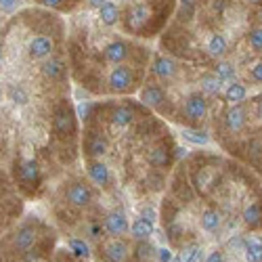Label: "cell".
Masks as SVG:
<instances>
[{
  "mask_svg": "<svg viewBox=\"0 0 262 262\" xmlns=\"http://www.w3.org/2000/svg\"><path fill=\"white\" fill-rule=\"evenodd\" d=\"M137 80H139V74L133 70V65L120 63L109 74V89L114 93H128L137 86Z\"/></svg>",
  "mask_w": 262,
  "mask_h": 262,
  "instance_id": "cell-1",
  "label": "cell"
},
{
  "mask_svg": "<svg viewBox=\"0 0 262 262\" xmlns=\"http://www.w3.org/2000/svg\"><path fill=\"white\" fill-rule=\"evenodd\" d=\"M130 55H133V45H130V42H126V40H120V38L107 42V45L103 47V57H105V61L114 63V65L124 63Z\"/></svg>",
  "mask_w": 262,
  "mask_h": 262,
  "instance_id": "cell-2",
  "label": "cell"
},
{
  "mask_svg": "<svg viewBox=\"0 0 262 262\" xmlns=\"http://www.w3.org/2000/svg\"><path fill=\"white\" fill-rule=\"evenodd\" d=\"M208 114V101L202 93H193L187 97V103H185V118L193 124H202V120L206 118Z\"/></svg>",
  "mask_w": 262,
  "mask_h": 262,
  "instance_id": "cell-3",
  "label": "cell"
},
{
  "mask_svg": "<svg viewBox=\"0 0 262 262\" xmlns=\"http://www.w3.org/2000/svg\"><path fill=\"white\" fill-rule=\"evenodd\" d=\"M55 51V42L51 36L47 34H40L36 38L30 40V47H28V53L32 59H49Z\"/></svg>",
  "mask_w": 262,
  "mask_h": 262,
  "instance_id": "cell-4",
  "label": "cell"
},
{
  "mask_svg": "<svg viewBox=\"0 0 262 262\" xmlns=\"http://www.w3.org/2000/svg\"><path fill=\"white\" fill-rule=\"evenodd\" d=\"M65 198H68V202L76 208H86L93 202V191H91L89 185H84V183H74V185H70Z\"/></svg>",
  "mask_w": 262,
  "mask_h": 262,
  "instance_id": "cell-5",
  "label": "cell"
},
{
  "mask_svg": "<svg viewBox=\"0 0 262 262\" xmlns=\"http://www.w3.org/2000/svg\"><path fill=\"white\" fill-rule=\"evenodd\" d=\"M53 124H55V130L59 135H72L74 130H76V118H74V112L68 107V105H63V107H59L57 112H55V120H53Z\"/></svg>",
  "mask_w": 262,
  "mask_h": 262,
  "instance_id": "cell-6",
  "label": "cell"
},
{
  "mask_svg": "<svg viewBox=\"0 0 262 262\" xmlns=\"http://www.w3.org/2000/svg\"><path fill=\"white\" fill-rule=\"evenodd\" d=\"M97 19L105 28H116L120 24V7L116 0H105V3L97 9Z\"/></svg>",
  "mask_w": 262,
  "mask_h": 262,
  "instance_id": "cell-7",
  "label": "cell"
},
{
  "mask_svg": "<svg viewBox=\"0 0 262 262\" xmlns=\"http://www.w3.org/2000/svg\"><path fill=\"white\" fill-rule=\"evenodd\" d=\"M246 122H248V116H246V112H244L242 103L231 105L227 112H225V126H227L229 133H233V135L239 133V130H244Z\"/></svg>",
  "mask_w": 262,
  "mask_h": 262,
  "instance_id": "cell-8",
  "label": "cell"
},
{
  "mask_svg": "<svg viewBox=\"0 0 262 262\" xmlns=\"http://www.w3.org/2000/svg\"><path fill=\"white\" fill-rule=\"evenodd\" d=\"M103 229L109 233V235H124L130 227H128V218L122 210H114V212H109L107 218H105V223H103Z\"/></svg>",
  "mask_w": 262,
  "mask_h": 262,
  "instance_id": "cell-9",
  "label": "cell"
},
{
  "mask_svg": "<svg viewBox=\"0 0 262 262\" xmlns=\"http://www.w3.org/2000/svg\"><path fill=\"white\" fill-rule=\"evenodd\" d=\"M206 51L208 55L216 57V59H223L229 53V40L223 32H212L206 38Z\"/></svg>",
  "mask_w": 262,
  "mask_h": 262,
  "instance_id": "cell-10",
  "label": "cell"
},
{
  "mask_svg": "<svg viewBox=\"0 0 262 262\" xmlns=\"http://www.w3.org/2000/svg\"><path fill=\"white\" fill-rule=\"evenodd\" d=\"M151 72H154V76H158L160 80H170V78L177 76L179 65L172 57H156L154 65H151Z\"/></svg>",
  "mask_w": 262,
  "mask_h": 262,
  "instance_id": "cell-11",
  "label": "cell"
},
{
  "mask_svg": "<svg viewBox=\"0 0 262 262\" xmlns=\"http://www.w3.org/2000/svg\"><path fill=\"white\" fill-rule=\"evenodd\" d=\"M141 101L143 105L147 107H154V109H160L164 103H166V93L160 89L158 84H149L141 91Z\"/></svg>",
  "mask_w": 262,
  "mask_h": 262,
  "instance_id": "cell-12",
  "label": "cell"
},
{
  "mask_svg": "<svg viewBox=\"0 0 262 262\" xmlns=\"http://www.w3.org/2000/svg\"><path fill=\"white\" fill-rule=\"evenodd\" d=\"M89 177L99 187H109V183H112V174L103 162H89Z\"/></svg>",
  "mask_w": 262,
  "mask_h": 262,
  "instance_id": "cell-13",
  "label": "cell"
},
{
  "mask_svg": "<svg viewBox=\"0 0 262 262\" xmlns=\"http://www.w3.org/2000/svg\"><path fill=\"white\" fill-rule=\"evenodd\" d=\"M137 118V112L130 105H120L112 112V124L118 126V128H124V126H130Z\"/></svg>",
  "mask_w": 262,
  "mask_h": 262,
  "instance_id": "cell-14",
  "label": "cell"
},
{
  "mask_svg": "<svg viewBox=\"0 0 262 262\" xmlns=\"http://www.w3.org/2000/svg\"><path fill=\"white\" fill-rule=\"evenodd\" d=\"M147 160H149V164L151 166H156V168H166V166H170V162H172V154L168 151V147H164V145H158V147H154L147 154Z\"/></svg>",
  "mask_w": 262,
  "mask_h": 262,
  "instance_id": "cell-15",
  "label": "cell"
},
{
  "mask_svg": "<svg viewBox=\"0 0 262 262\" xmlns=\"http://www.w3.org/2000/svg\"><path fill=\"white\" fill-rule=\"evenodd\" d=\"M36 244V231L32 227H21L15 235V248L19 252H28Z\"/></svg>",
  "mask_w": 262,
  "mask_h": 262,
  "instance_id": "cell-16",
  "label": "cell"
},
{
  "mask_svg": "<svg viewBox=\"0 0 262 262\" xmlns=\"http://www.w3.org/2000/svg\"><path fill=\"white\" fill-rule=\"evenodd\" d=\"M105 256L109 262H124L128 256V246L120 242V239H114V242H109L105 246Z\"/></svg>",
  "mask_w": 262,
  "mask_h": 262,
  "instance_id": "cell-17",
  "label": "cell"
},
{
  "mask_svg": "<svg viewBox=\"0 0 262 262\" xmlns=\"http://www.w3.org/2000/svg\"><path fill=\"white\" fill-rule=\"evenodd\" d=\"M19 179L24 181V183H30V185L38 183V179H40V168H38V164H36L34 160L21 162V166H19Z\"/></svg>",
  "mask_w": 262,
  "mask_h": 262,
  "instance_id": "cell-18",
  "label": "cell"
},
{
  "mask_svg": "<svg viewBox=\"0 0 262 262\" xmlns=\"http://www.w3.org/2000/svg\"><path fill=\"white\" fill-rule=\"evenodd\" d=\"M65 74V63L61 59H49L42 63V76L49 80H61Z\"/></svg>",
  "mask_w": 262,
  "mask_h": 262,
  "instance_id": "cell-19",
  "label": "cell"
},
{
  "mask_svg": "<svg viewBox=\"0 0 262 262\" xmlns=\"http://www.w3.org/2000/svg\"><path fill=\"white\" fill-rule=\"evenodd\" d=\"M248 97V91H246V86L242 82H235L231 80V84L227 86V91H225V99L231 103V105H237V103H244Z\"/></svg>",
  "mask_w": 262,
  "mask_h": 262,
  "instance_id": "cell-20",
  "label": "cell"
},
{
  "mask_svg": "<svg viewBox=\"0 0 262 262\" xmlns=\"http://www.w3.org/2000/svg\"><path fill=\"white\" fill-rule=\"evenodd\" d=\"M246 42L252 53L262 55V26L260 24H252L250 30L246 32Z\"/></svg>",
  "mask_w": 262,
  "mask_h": 262,
  "instance_id": "cell-21",
  "label": "cell"
},
{
  "mask_svg": "<svg viewBox=\"0 0 262 262\" xmlns=\"http://www.w3.org/2000/svg\"><path fill=\"white\" fill-rule=\"evenodd\" d=\"M86 154L91 158H101L107 154V141L101 135H93L89 141H86Z\"/></svg>",
  "mask_w": 262,
  "mask_h": 262,
  "instance_id": "cell-22",
  "label": "cell"
},
{
  "mask_svg": "<svg viewBox=\"0 0 262 262\" xmlns=\"http://www.w3.org/2000/svg\"><path fill=\"white\" fill-rule=\"evenodd\" d=\"M244 223L250 229H258L262 225V206L260 204H250L244 210Z\"/></svg>",
  "mask_w": 262,
  "mask_h": 262,
  "instance_id": "cell-23",
  "label": "cell"
},
{
  "mask_svg": "<svg viewBox=\"0 0 262 262\" xmlns=\"http://www.w3.org/2000/svg\"><path fill=\"white\" fill-rule=\"evenodd\" d=\"M130 233H133L135 239L143 242V239H149V237H151V233H154V225L147 223V221H143V218L139 216L137 221L133 223V227H130Z\"/></svg>",
  "mask_w": 262,
  "mask_h": 262,
  "instance_id": "cell-24",
  "label": "cell"
},
{
  "mask_svg": "<svg viewBox=\"0 0 262 262\" xmlns=\"http://www.w3.org/2000/svg\"><path fill=\"white\" fill-rule=\"evenodd\" d=\"M244 254L248 262H262V242L260 239H248L244 244Z\"/></svg>",
  "mask_w": 262,
  "mask_h": 262,
  "instance_id": "cell-25",
  "label": "cell"
},
{
  "mask_svg": "<svg viewBox=\"0 0 262 262\" xmlns=\"http://www.w3.org/2000/svg\"><path fill=\"white\" fill-rule=\"evenodd\" d=\"M200 84H202V91H204L206 95H218V93H221V86H223V82L216 78L214 72L204 74L202 80H200Z\"/></svg>",
  "mask_w": 262,
  "mask_h": 262,
  "instance_id": "cell-26",
  "label": "cell"
},
{
  "mask_svg": "<svg viewBox=\"0 0 262 262\" xmlns=\"http://www.w3.org/2000/svg\"><path fill=\"white\" fill-rule=\"evenodd\" d=\"M221 212H216V210H212V208H208V210H204L202 212V227L206 229V231H216L218 227H221Z\"/></svg>",
  "mask_w": 262,
  "mask_h": 262,
  "instance_id": "cell-27",
  "label": "cell"
},
{
  "mask_svg": "<svg viewBox=\"0 0 262 262\" xmlns=\"http://www.w3.org/2000/svg\"><path fill=\"white\" fill-rule=\"evenodd\" d=\"M183 139L191 145H206L210 141L206 130H195V128H185L183 130Z\"/></svg>",
  "mask_w": 262,
  "mask_h": 262,
  "instance_id": "cell-28",
  "label": "cell"
},
{
  "mask_svg": "<svg viewBox=\"0 0 262 262\" xmlns=\"http://www.w3.org/2000/svg\"><path fill=\"white\" fill-rule=\"evenodd\" d=\"M214 74H216V78L221 82H231L235 78V68L231 63H227V61H218L216 68H214Z\"/></svg>",
  "mask_w": 262,
  "mask_h": 262,
  "instance_id": "cell-29",
  "label": "cell"
},
{
  "mask_svg": "<svg viewBox=\"0 0 262 262\" xmlns=\"http://www.w3.org/2000/svg\"><path fill=\"white\" fill-rule=\"evenodd\" d=\"M200 254H202L200 246H198V244H191V246H187V248L179 254V258H172L170 262H198Z\"/></svg>",
  "mask_w": 262,
  "mask_h": 262,
  "instance_id": "cell-30",
  "label": "cell"
},
{
  "mask_svg": "<svg viewBox=\"0 0 262 262\" xmlns=\"http://www.w3.org/2000/svg\"><path fill=\"white\" fill-rule=\"evenodd\" d=\"M9 99H11L15 105H26V103L30 101L28 93L21 89V86H11V89H9Z\"/></svg>",
  "mask_w": 262,
  "mask_h": 262,
  "instance_id": "cell-31",
  "label": "cell"
},
{
  "mask_svg": "<svg viewBox=\"0 0 262 262\" xmlns=\"http://www.w3.org/2000/svg\"><path fill=\"white\" fill-rule=\"evenodd\" d=\"M154 246H151L149 242H145V239H143V242L137 246V250H135V256L139 258V260H149L151 256H154Z\"/></svg>",
  "mask_w": 262,
  "mask_h": 262,
  "instance_id": "cell-32",
  "label": "cell"
},
{
  "mask_svg": "<svg viewBox=\"0 0 262 262\" xmlns=\"http://www.w3.org/2000/svg\"><path fill=\"white\" fill-rule=\"evenodd\" d=\"M70 248H72V252H74L76 256H80V258H89V256H91L89 246H86L82 239H72V242H70Z\"/></svg>",
  "mask_w": 262,
  "mask_h": 262,
  "instance_id": "cell-33",
  "label": "cell"
},
{
  "mask_svg": "<svg viewBox=\"0 0 262 262\" xmlns=\"http://www.w3.org/2000/svg\"><path fill=\"white\" fill-rule=\"evenodd\" d=\"M40 5H45L53 11H70V5H68V0H38Z\"/></svg>",
  "mask_w": 262,
  "mask_h": 262,
  "instance_id": "cell-34",
  "label": "cell"
},
{
  "mask_svg": "<svg viewBox=\"0 0 262 262\" xmlns=\"http://www.w3.org/2000/svg\"><path fill=\"white\" fill-rule=\"evenodd\" d=\"M250 78H252V82H256V84H262V59L260 61H256L252 68H250Z\"/></svg>",
  "mask_w": 262,
  "mask_h": 262,
  "instance_id": "cell-35",
  "label": "cell"
},
{
  "mask_svg": "<svg viewBox=\"0 0 262 262\" xmlns=\"http://www.w3.org/2000/svg\"><path fill=\"white\" fill-rule=\"evenodd\" d=\"M141 218H143V221H147V223L154 225V223H156V210L151 208V206H145V208L141 210Z\"/></svg>",
  "mask_w": 262,
  "mask_h": 262,
  "instance_id": "cell-36",
  "label": "cell"
},
{
  "mask_svg": "<svg viewBox=\"0 0 262 262\" xmlns=\"http://www.w3.org/2000/svg\"><path fill=\"white\" fill-rule=\"evenodd\" d=\"M19 7V0H0V11L5 13H13Z\"/></svg>",
  "mask_w": 262,
  "mask_h": 262,
  "instance_id": "cell-37",
  "label": "cell"
},
{
  "mask_svg": "<svg viewBox=\"0 0 262 262\" xmlns=\"http://www.w3.org/2000/svg\"><path fill=\"white\" fill-rule=\"evenodd\" d=\"M78 114H80L82 120H89L91 114H93V103H82V105L78 107Z\"/></svg>",
  "mask_w": 262,
  "mask_h": 262,
  "instance_id": "cell-38",
  "label": "cell"
},
{
  "mask_svg": "<svg viewBox=\"0 0 262 262\" xmlns=\"http://www.w3.org/2000/svg\"><path fill=\"white\" fill-rule=\"evenodd\" d=\"M158 260H160V262H170V260H172V252H170L168 248H160V250H158Z\"/></svg>",
  "mask_w": 262,
  "mask_h": 262,
  "instance_id": "cell-39",
  "label": "cell"
},
{
  "mask_svg": "<svg viewBox=\"0 0 262 262\" xmlns=\"http://www.w3.org/2000/svg\"><path fill=\"white\" fill-rule=\"evenodd\" d=\"M84 3H86V9H91V11H97L103 3H105V0H84Z\"/></svg>",
  "mask_w": 262,
  "mask_h": 262,
  "instance_id": "cell-40",
  "label": "cell"
},
{
  "mask_svg": "<svg viewBox=\"0 0 262 262\" xmlns=\"http://www.w3.org/2000/svg\"><path fill=\"white\" fill-rule=\"evenodd\" d=\"M206 262H223V256H221V252H212L210 256H208V260Z\"/></svg>",
  "mask_w": 262,
  "mask_h": 262,
  "instance_id": "cell-41",
  "label": "cell"
},
{
  "mask_svg": "<svg viewBox=\"0 0 262 262\" xmlns=\"http://www.w3.org/2000/svg\"><path fill=\"white\" fill-rule=\"evenodd\" d=\"M26 262H40V256L36 252H26Z\"/></svg>",
  "mask_w": 262,
  "mask_h": 262,
  "instance_id": "cell-42",
  "label": "cell"
},
{
  "mask_svg": "<svg viewBox=\"0 0 262 262\" xmlns=\"http://www.w3.org/2000/svg\"><path fill=\"white\" fill-rule=\"evenodd\" d=\"M244 3H246L248 7H260V5H262V0H244Z\"/></svg>",
  "mask_w": 262,
  "mask_h": 262,
  "instance_id": "cell-43",
  "label": "cell"
},
{
  "mask_svg": "<svg viewBox=\"0 0 262 262\" xmlns=\"http://www.w3.org/2000/svg\"><path fill=\"white\" fill-rule=\"evenodd\" d=\"M78 3H82V0H68V5H70V11H72V9H74V7L78 5Z\"/></svg>",
  "mask_w": 262,
  "mask_h": 262,
  "instance_id": "cell-44",
  "label": "cell"
},
{
  "mask_svg": "<svg viewBox=\"0 0 262 262\" xmlns=\"http://www.w3.org/2000/svg\"><path fill=\"white\" fill-rule=\"evenodd\" d=\"M0 61H3V51H0Z\"/></svg>",
  "mask_w": 262,
  "mask_h": 262,
  "instance_id": "cell-45",
  "label": "cell"
}]
</instances>
